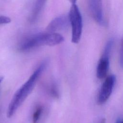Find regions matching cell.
Here are the masks:
<instances>
[{"mask_svg":"<svg viewBox=\"0 0 123 123\" xmlns=\"http://www.w3.org/2000/svg\"><path fill=\"white\" fill-rule=\"evenodd\" d=\"M63 41L64 37L58 33L48 32L39 33L32 35L25 38L21 43L19 49L21 51H27L43 45L55 46L61 43Z\"/></svg>","mask_w":123,"mask_h":123,"instance_id":"7a4b0ae2","label":"cell"},{"mask_svg":"<svg viewBox=\"0 0 123 123\" xmlns=\"http://www.w3.org/2000/svg\"><path fill=\"white\" fill-rule=\"evenodd\" d=\"M120 123H123V121H121Z\"/></svg>","mask_w":123,"mask_h":123,"instance_id":"9a60e30c","label":"cell"},{"mask_svg":"<svg viewBox=\"0 0 123 123\" xmlns=\"http://www.w3.org/2000/svg\"><path fill=\"white\" fill-rule=\"evenodd\" d=\"M47 62H44L36 69L27 81L16 92L9 105L7 117H12L20 106L23 103L33 89L36 82L46 68Z\"/></svg>","mask_w":123,"mask_h":123,"instance_id":"6da1fadb","label":"cell"},{"mask_svg":"<svg viewBox=\"0 0 123 123\" xmlns=\"http://www.w3.org/2000/svg\"><path fill=\"white\" fill-rule=\"evenodd\" d=\"M70 23L69 16L61 15L53 19L46 28L48 32L53 33L66 29Z\"/></svg>","mask_w":123,"mask_h":123,"instance_id":"8992f818","label":"cell"},{"mask_svg":"<svg viewBox=\"0 0 123 123\" xmlns=\"http://www.w3.org/2000/svg\"><path fill=\"white\" fill-rule=\"evenodd\" d=\"M2 79H3V77H1V76H0V82L2 81Z\"/></svg>","mask_w":123,"mask_h":123,"instance_id":"5bb4252c","label":"cell"},{"mask_svg":"<svg viewBox=\"0 0 123 123\" xmlns=\"http://www.w3.org/2000/svg\"><path fill=\"white\" fill-rule=\"evenodd\" d=\"M112 45H113V41L112 40H110L107 42V43L105 47V49H104L103 56L109 57L110 54V52L111 51V49L112 48Z\"/></svg>","mask_w":123,"mask_h":123,"instance_id":"9c48e42d","label":"cell"},{"mask_svg":"<svg viewBox=\"0 0 123 123\" xmlns=\"http://www.w3.org/2000/svg\"><path fill=\"white\" fill-rule=\"evenodd\" d=\"M120 64L123 68V38L121 42V48H120Z\"/></svg>","mask_w":123,"mask_h":123,"instance_id":"7c38bea8","label":"cell"},{"mask_svg":"<svg viewBox=\"0 0 123 123\" xmlns=\"http://www.w3.org/2000/svg\"><path fill=\"white\" fill-rule=\"evenodd\" d=\"M68 16L72 27V42L78 43L82 35L83 23L81 14L75 4L72 5Z\"/></svg>","mask_w":123,"mask_h":123,"instance_id":"3957f363","label":"cell"},{"mask_svg":"<svg viewBox=\"0 0 123 123\" xmlns=\"http://www.w3.org/2000/svg\"><path fill=\"white\" fill-rule=\"evenodd\" d=\"M115 79V76L113 74L109 76L105 79L98 95V102L99 104H103L109 98L113 90Z\"/></svg>","mask_w":123,"mask_h":123,"instance_id":"277c9868","label":"cell"},{"mask_svg":"<svg viewBox=\"0 0 123 123\" xmlns=\"http://www.w3.org/2000/svg\"><path fill=\"white\" fill-rule=\"evenodd\" d=\"M90 13L94 20L98 24H104L102 0H87Z\"/></svg>","mask_w":123,"mask_h":123,"instance_id":"5b68a950","label":"cell"},{"mask_svg":"<svg viewBox=\"0 0 123 123\" xmlns=\"http://www.w3.org/2000/svg\"><path fill=\"white\" fill-rule=\"evenodd\" d=\"M11 22V19L10 18L5 16H0V25L8 24Z\"/></svg>","mask_w":123,"mask_h":123,"instance_id":"8fae6325","label":"cell"},{"mask_svg":"<svg viewBox=\"0 0 123 123\" xmlns=\"http://www.w3.org/2000/svg\"><path fill=\"white\" fill-rule=\"evenodd\" d=\"M42 111V108L41 107H38L34 113L33 116V122L34 123H37L38 121Z\"/></svg>","mask_w":123,"mask_h":123,"instance_id":"30bf717a","label":"cell"},{"mask_svg":"<svg viewBox=\"0 0 123 123\" xmlns=\"http://www.w3.org/2000/svg\"><path fill=\"white\" fill-rule=\"evenodd\" d=\"M109 57L103 56L100 59L97 68V76L99 79L104 78L109 68Z\"/></svg>","mask_w":123,"mask_h":123,"instance_id":"52a82bcc","label":"cell"},{"mask_svg":"<svg viewBox=\"0 0 123 123\" xmlns=\"http://www.w3.org/2000/svg\"><path fill=\"white\" fill-rule=\"evenodd\" d=\"M47 0H36L30 15V20L33 22L37 18Z\"/></svg>","mask_w":123,"mask_h":123,"instance_id":"ba28073f","label":"cell"},{"mask_svg":"<svg viewBox=\"0 0 123 123\" xmlns=\"http://www.w3.org/2000/svg\"><path fill=\"white\" fill-rule=\"evenodd\" d=\"M69 0V1H70V2L72 3V4H75V3H76L77 0Z\"/></svg>","mask_w":123,"mask_h":123,"instance_id":"4fadbf2b","label":"cell"}]
</instances>
